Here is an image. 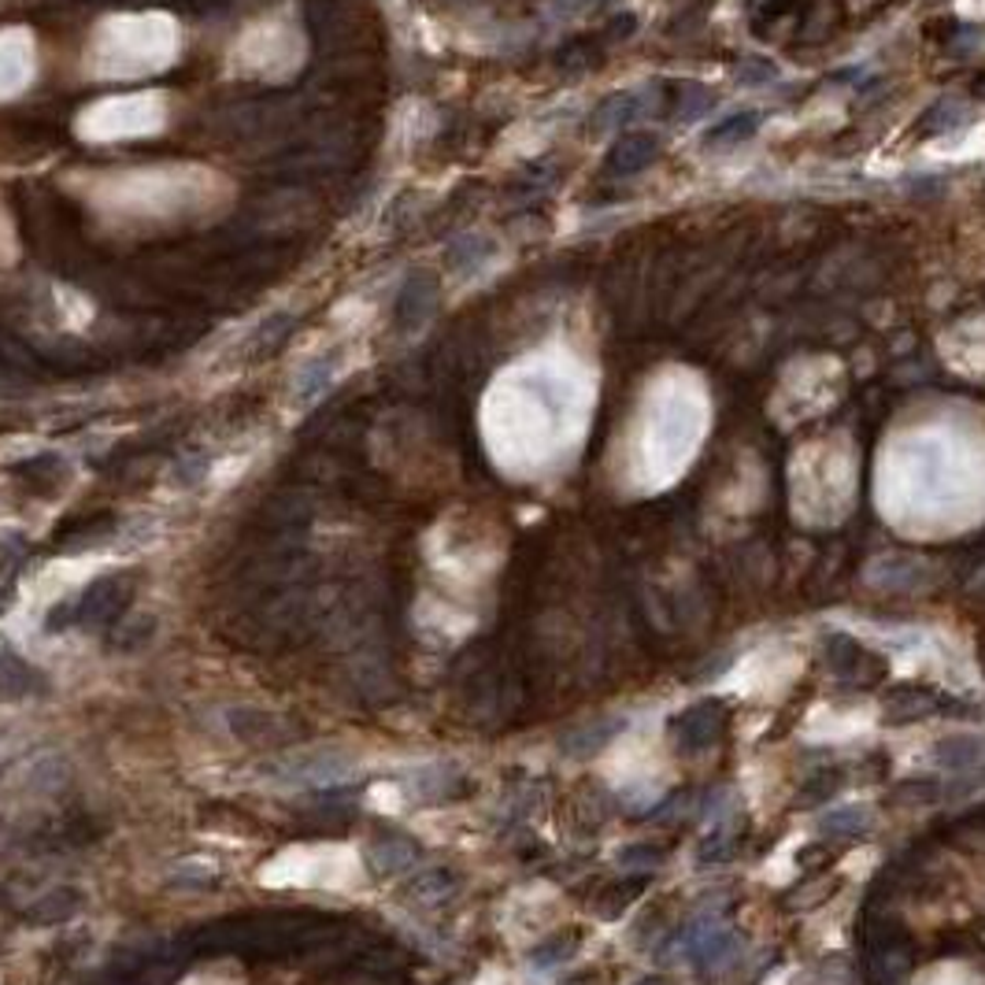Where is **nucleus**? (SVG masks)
<instances>
[{
	"instance_id": "20",
	"label": "nucleus",
	"mask_w": 985,
	"mask_h": 985,
	"mask_svg": "<svg viewBox=\"0 0 985 985\" xmlns=\"http://www.w3.org/2000/svg\"><path fill=\"white\" fill-rule=\"evenodd\" d=\"M734 78H737V86H767V83H775L778 78V67L770 64V59L748 56V59H741L737 64Z\"/></svg>"
},
{
	"instance_id": "4",
	"label": "nucleus",
	"mask_w": 985,
	"mask_h": 985,
	"mask_svg": "<svg viewBox=\"0 0 985 985\" xmlns=\"http://www.w3.org/2000/svg\"><path fill=\"white\" fill-rule=\"evenodd\" d=\"M930 759L949 775H978L985 770V734H952L933 745Z\"/></svg>"
},
{
	"instance_id": "24",
	"label": "nucleus",
	"mask_w": 985,
	"mask_h": 985,
	"mask_svg": "<svg viewBox=\"0 0 985 985\" xmlns=\"http://www.w3.org/2000/svg\"><path fill=\"white\" fill-rule=\"evenodd\" d=\"M726 856H730V841H726V838H723V841H719V838H712V841H708V845H704V849H700V863H712V860H726Z\"/></svg>"
},
{
	"instance_id": "9",
	"label": "nucleus",
	"mask_w": 985,
	"mask_h": 985,
	"mask_svg": "<svg viewBox=\"0 0 985 985\" xmlns=\"http://www.w3.org/2000/svg\"><path fill=\"white\" fill-rule=\"evenodd\" d=\"M415 860H419V849H415L412 841L401 838V834H385V838L371 841L368 845V863L379 871V875H397V871H408Z\"/></svg>"
},
{
	"instance_id": "16",
	"label": "nucleus",
	"mask_w": 985,
	"mask_h": 985,
	"mask_svg": "<svg viewBox=\"0 0 985 985\" xmlns=\"http://www.w3.org/2000/svg\"><path fill=\"white\" fill-rule=\"evenodd\" d=\"M871 827V816L863 808H830L827 816L819 819V834L827 838H856Z\"/></svg>"
},
{
	"instance_id": "5",
	"label": "nucleus",
	"mask_w": 985,
	"mask_h": 985,
	"mask_svg": "<svg viewBox=\"0 0 985 985\" xmlns=\"http://www.w3.org/2000/svg\"><path fill=\"white\" fill-rule=\"evenodd\" d=\"M723 704L719 700H700L697 708H689L686 715L675 719V741L686 748V753H700L708 748L719 734V723H723Z\"/></svg>"
},
{
	"instance_id": "18",
	"label": "nucleus",
	"mask_w": 985,
	"mask_h": 985,
	"mask_svg": "<svg viewBox=\"0 0 985 985\" xmlns=\"http://www.w3.org/2000/svg\"><path fill=\"white\" fill-rule=\"evenodd\" d=\"M712 105H715V94L712 89H704L700 83H689V86L678 89V119H697V116H704Z\"/></svg>"
},
{
	"instance_id": "3",
	"label": "nucleus",
	"mask_w": 985,
	"mask_h": 985,
	"mask_svg": "<svg viewBox=\"0 0 985 985\" xmlns=\"http://www.w3.org/2000/svg\"><path fill=\"white\" fill-rule=\"evenodd\" d=\"M659 149H664V141H659V134H653V130H630V134H623L612 149H608L604 167H608V175H615V178L642 175V171H648L659 160Z\"/></svg>"
},
{
	"instance_id": "15",
	"label": "nucleus",
	"mask_w": 985,
	"mask_h": 985,
	"mask_svg": "<svg viewBox=\"0 0 985 985\" xmlns=\"http://www.w3.org/2000/svg\"><path fill=\"white\" fill-rule=\"evenodd\" d=\"M42 678L34 675V667H26V659H19L12 653L0 656V693L4 697H26L34 693V686Z\"/></svg>"
},
{
	"instance_id": "19",
	"label": "nucleus",
	"mask_w": 985,
	"mask_h": 985,
	"mask_svg": "<svg viewBox=\"0 0 985 985\" xmlns=\"http://www.w3.org/2000/svg\"><path fill=\"white\" fill-rule=\"evenodd\" d=\"M152 619H130V623L116 626V637H111V648H119V653H134V648H141L152 637Z\"/></svg>"
},
{
	"instance_id": "10",
	"label": "nucleus",
	"mask_w": 985,
	"mask_h": 985,
	"mask_svg": "<svg viewBox=\"0 0 985 985\" xmlns=\"http://www.w3.org/2000/svg\"><path fill=\"white\" fill-rule=\"evenodd\" d=\"M434 304H438V282H434L430 274H412L408 286L401 293L397 315H401L404 327H419L426 315L434 311Z\"/></svg>"
},
{
	"instance_id": "13",
	"label": "nucleus",
	"mask_w": 985,
	"mask_h": 985,
	"mask_svg": "<svg viewBox=\"0 0 985 985\" xmlns=\"http://www.w3.org/2000/svg\"><path fill=\"white\" fill-rule=\"evenodd\" d=\"M116 597H119L116 578H97V582L86 589V597H83V604H78L75 619L78 623H100V619H108L111 612H116Z\"/></svg>"
},
{
	"instance_id": "2",
	"label": "nucleus",
	"mask_w": 985,
	"mask_h": 985,
	"mask_svg": "<svg viewBox=\"0 0 985 985\" xmlns=\"http://www.w3.org/2000/svg\"><path fill=\"white\" fill-rule=\"evenodd\" d=\"M678 952L700 971L726 967L730 960L741 952V941L726 927H712V922H697L678 938Z\"/></svg>"
},
{
	"instance_id": "12",
	"label": "nucleus",
	"mask_w": 985,
	"mask_h": 985,
	"mask_svg": "<svg viewBox=\"0 0 985 985\" xmlns=\"http://www.w3.org/2000/svg\"><path fill=\"white\" fill-rule=\"evenodd\" d=\"M456 875L452 871H441V867H430V871H419L412 882H408V900L423 904V908H438V904H445L456 893Z\"/></svg>"
},
{
	"instance_id": "21",
	"label": "nucleus",
	"mask_w": 985,
	"mask_h": 985,
	"mask_svg": "<svg viewBox=\"0 0 985 985\" xmlns=\"http://www.w3.org/2000/svg\"><path fill=\"white\" fill-rule=\"evenodd\" d=\"M171 882L175 886H189V889H205L216 882V871H211V863H175V871H171Z\"/></svg>"
},
{
	"instance_id": "27",
	"label": "nucleus",
	"mask_w": 985,
	"mask_h": 985,
	"mask_svg": "<svg viewBox=\"0 0 985 985\" xmlns=\"http://www.w3.org/2000/svg\"><path fill=\"white\" fill-rule=\"evenodd\" d=\"M637 985H656V982H637Z\"/></svg>"
},
{
	"instance_id": "7",
	"label": "nucleus",
	"mask_w": 985,
	"mask_h": 985,
	"mask_svg": "<svg viewBox=\"0 0 985 985\" xmlns=\"http://www.w3.org/2000/svg\"><path fill=\"white\" fill-rule=\"evenodd\" d=\"M230 730L249 745H282L289 737V726L278 715L260 712V708H230L227 712Z\"/></svg>"
},
{
	"instance_id": "25",
	"label": "nucleus",
	"mask_w": 985,
	"mask_h": 985,
	"mask_svg": "<svg viewBox=\"0 0 985 985\" xmlns=\"http://www.w3.org/2000/svg\"><path fill=\"white\" fill-rule=\"evenodd\" d=\"M597 0H556V15H582Z\"/></svg>"
},
{
	"instance_id": "22",
	"label": "nucleus",
	"mask_w": 985,
	"mask_h": 985,
	"mask_svg": "<svg viewBox=\"0 0 985 985\" xmlns=\"http://www.w3.org/2000/svg\"><path fill=\"white\" fill-rule=\"evenodd\" d=\"M567 952H571V938H552V941H545V944H537L534 949V956H530V963L534 967H556V963H563L567 960Z\"/></svg>"
},
{
	"instance_id": "6",
	"label": "nucleus",
	"mask_w": 985,
	"mask_h": 985,
	"mask_svg": "<svg viewBox=\"0 0 985 985\" xmlns=\"http://www.w3.org/2000/svg\"><path fill=\"white\" fill-rule=\"evenodd\" d=\"M653 111V94L648 89H619V94L604 97L593 111V130H615L626 127L634 119H645Z\"/></svg>"
},
{
	"instance_id": "1",
	"label": "nucleus",
	"mask_w": 985,
	"mask_h": 985,
	"mask_svg": "<svg viewBox=\"0 0 985 985\" xmlns=\"http://www.w3.org/2000/svg\"><path fill=\"white\" fill-rule=\"evenodd\" d=\"M357 770V759L341 748H308V753H286L274 764L263 767V775L278 786L293 789H319V786H338Z\"/></svg>"
},
{
	"instance_id": "17",
	"label": "nucleus",
	"mask_w": 985,
	"mask_h": 985,
	"mask_svg": "<svg viewBox=\"0 0 985 985\" xmlns=\"http://www.w3.org/2000/svg\"><path fill=\"white\" fill-rule=\"evenodd\" d=\"M963 123V108L956 105V100H938V105H930L927 111H922V123L919 130L922 134H944V130H956Z\"/></svg>"
},
{
	"instance_id": "23",
	"label": "nucleus",
	"mask_w": 985,
	"mask_h": 985,
	"mask_svg": "<svg viewBox=\"0 0 985 985\" xmlns=\"http://www.w3.org/2000/svg\"><path fill=\"white\" fill-rule=\"evenodd\" d=\"M659 860H664V852L653 849V845H630V849L619 852V863H623V867H634V871L656 867Z\"/></svg>"
},
{
	"instance_id": "8",
	"label": "nucleus",
	"mask_w": 985,
	"mask_h": 985,
	"mask_svg": "<svg viewBox=\"0 0 985 985\" xmlns=\"http://www.w3.org/2000/svg\"><path fill=\"white\" fill-rule=\"evenodd\" d=\"M759 127H764V111H756V108L730 111V116H723V119H719V123L704 134V145H708V149L741 145V141L753 138Z\"/></svg>"
},
{
	"instance_id": "14",
	"label": "nucleus",
	"mask_w": 985,
	"mask_h": 985,
	"mask_svg": "<svg viewBox=\"0 0 985 985\" xmlns=\"http://www.w3.org/2000/svg\"><path fill=\"white\" fill-rule=\"evenodd\" d=\"M623 726H626V723H619V719H612V723H593V726L578 730V734H571V737L563 741V753H567V756H578V759L593 756L597 748H604L608 741L623 734Z\"/></svg>"
},
{
	"instance_id": "11",
	"label": "nucleus",
	"mask_w": 985,
	"mask_h": 985,
	"mask_svg": "<svg viewBox=\"0 0 985 985\" xmlns=\"http://www.w3.org/2000/svg\"><path fill=\"white\" fill-rule=\"evenodd\" d=\"M83 908V893L78 889H53L45 897H37V904L26 908V919L37 922V927H53V922H67L70 916H78Z\"/></svg>"
},
{
	"instance_id": "26",
	"label": "nucleus",
	"mask_w": 985,
	"mask_h": 985,
	"mask_svg": "<svg viewBox=\"0 0 985 985\" xmlns=\"http://www.w3.org/2000/svg\"><path fill=\"white\" fill-rule=\"evenodd\" d=\"M974 94H978V97L985 100V70H982L978 78H974Z\"/></svg>"
}]
</instances>
